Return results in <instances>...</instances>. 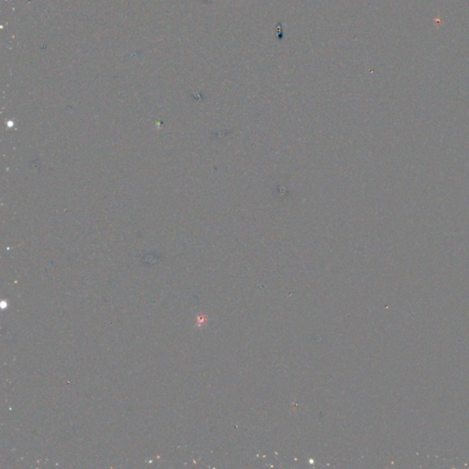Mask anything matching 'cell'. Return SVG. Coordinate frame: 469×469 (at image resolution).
<instances>
[]
</instances>
